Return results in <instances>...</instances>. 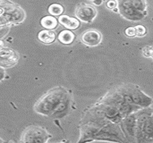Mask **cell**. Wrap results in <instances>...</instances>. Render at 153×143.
Returning a JSON list of instances; mask_svg holds the SVG:
<instances>
[{
  "label": "cell",
  "instance_id": "1",
  "mask_svg": "<svg viewBox=\"0 0 153 143\" xmlns=\"http://www.w3.org/2000/svg\"><path fill=\"white\" fill-rule=\"evenodd\" d=\"M70 105V95L65 89L56 87L48 92L34 106L37 114L55 118L63 117Z\"/></svg>",
  "mask_w": 153,
  "mask_h": 143
},
{
  "label": "cell",
  "instance_id": "2",
  "mask_svg": "<svg viewBox=\"0 0 153 143\" xmlns=\"http://www.w3.org/2000/svg\"><path fill=\"white\" fill-rule=\"evenodd\" d=\"M25 17L24 10L19 5L10 0H0V27L20 24Z\"/></svg>",
  "mask_w": 153,
  "mask_h": 143
},
{
  "label": "cell",
  "instance_id": "3",
  "mask_svg": "<svg viewBox=\"0 0 153 143\" xmlns=\"http://www.w3.org/2000/svg\"><path fill=\"white\" fill-rule=\"evenodd\" d=\"M118 10L124 18L140 20L145 17V0H118Z\"/></svg>",
  "mask_w": 153,
  "mask_h": 143
},
{
  "label": "cell",
  "instance_id": "4",
  "mask_svg": "<svg viewBox=\"0 0 153 143\" xmlns=\"http://www.w3.org/2000/svg\"><path fill=\"white\" fill-rule=\"evenodd\" d=\"M51 135L45 129L40 126H29L25 128L21 135V142L45 143L48 142Z\"/></svg>",
  "mask_w": 153,
  "mask_h": 143
},
{
  "label": "cell",
  "instance_id": "5",
  "mask_svg": "<svg viewBox=\"0 0 153 143\" xmlns=\"http://www.w3.org/2000/svg\"><path fill=\"white\" fill-rule=\"evenodd\" d=\"M75 15L78 19L85 23H90L96 18L97 10L93 5L81 3L76 9Z\"/></svg>",
  "mask_w": 153,
  "mask_h": 143
},
{
  "label": "cell",
  "instance_id": "6",
  "mask_svg": "<svg viewBox=\"0 0 153 143\" xmlns=\"http://www.w3.org/2000/svg\"><path fill=\"white\" fill-rule=\"evenodd\" d=\"M19 55L13 49L5 48H0V66L4 69L11 68L19 61Z\"/></svg>",
  "mask_w": 153,
  "mask_h": 143
},
{
  "label": "cell",
  "instance_id": "7",
  "mask_svg": "<svg viewBox=\"0 0 153 143\" xmlns=\"http://www.w3.org/2000/svg\"><path fill=\"white\" fill-rule=\"evenodd\" d=\"M81 42L89 47H96L101 43L102 35L96 30H88L83 33L81 37Z\"/></svg>",
  "mask_w": 153,
  "mask_h": 143
},
{
  "label": "cell",
  "instance_id": "8",
  "mask_svg": "<svg viewBox=\"0 0 153 143\" xmlns=\"http://www.w3.org/2000/svg\"><path fill=\"white\" fill-rule=\"evenodd\" d=\"M58 22L63 25L65 29L69 30H77L80 27V21L76 17H70V16L63 15L58 17Z\"/></svg>",
  "mask_w": 153,
  "mask_h": 143
},
{
  "label": "cell",
  "instance_id": "9",
  "mask_svg": "<svg viewBox=\"0 0 153 143\" xmlns=\"http://www.w3.org/2000/svg\"><path fill=\"white\" fill-rule=\"evenodd\" d=\"M37 39L42 43L48 45L55 42L56 35L52 30H42L37 34Z\"/></svg>",
  "mask_w": 153,
  "mask_h": 143
},
{
  "label": "cell",
  "instance_id": "10",
  "mask_svg": "<svg viewBox=\"0 0 153 143\" xmlns=\"http://www.w3.org/2000/svg\"><path fill=\"white\" fill-rule=\"evenodd\" d=\"M76 38V35L72 31L69 30H63L58 34V39L60 43L69 45L72 44Z\"/></svg>",
  "mask_w": 153,
  "mask_h": 143
},
{
  "label": "cell",
  "instance_id": "11",
  "mask_svg": "<svg viewBox=\"0 0 153 143\" xmlns=\"http://www.w3.org/2000/svg\"><path fill=\"white\" fill-rule=\"evenodd\" d=\"M40 25L45 30H55L58 25V21L54 16L48 15L40 19Z\"/></svg>",
  "mask_w": 153,
  "mask_h": 143
},
{
  "label": "cell",
  "instance_id": "12",
  "mask_svg": "<svg viewBox=\"0 0 153 143\" xmlns=\"http://www.w3.org/2000/svg\"><path fill=\"white\" fill-rule=\"evenodd\" d=\"M48 11L50 13V15L54 17H58V16H60L64 12V8L61 4H57V3H54V4H51L49 6Z\"/></svg>",
  "mask_w": 153,
  "mask_h": 143
},
{
  "label": "cell",
  "instance_id": "13",
  "mask_svg": "<svg viewBox=\"0 0 153 143\" xmlns=\"http://www.w3.org/2000/svg\"><path fill=\"white\" fill-rule=\"evenodd\" d=\"M134 29L135 32H136V36L142 37L147 33V29L143 25H137L136 27H134Z\"/></svg>",
  "mask_w": 153,
  "mask_h": 143
},
{
  "label": "cell",
  "instance_id": "14",
  "mask_svg": "<svg viewBox=\"0 0 153 143\" xmlns=\"http://www.w3.org/2000/svg\"><path fill=\"white\" fill-rule=\"evenodd\" d=\"M127 37H132L136 36V32H135L134 28L133 27H129V28H127V29L125 30V32H124Z\"/></svg>",
  "mask_w": 153,
  "mask_h": 143
},
{
  "label": "cell",
  "instance_id": "15",
  "mask_svg": "<svg viewBox=\"0 0 153 143\" xmlns=\"http://www.w3.org/2000/svg\"><path fill=\"white\" fill-rule=\"evenodd\" d=\"M106 7L110 9V10H114L117 7V1L115 0H109L106 2Z\"/></svg>",
  "mask_w": 153,
  "mask_h": 143
},
{
  "label": "cell",
  "instance_id": "16",
  "mask_svg": "<svg viewBox=\"0 0 153 143\" xmlns=\"http://www.w3.org/2000/svg\"><path fill=\"white\" fill-rule=\"evenodd\" d=\"M5 76H6V72H5L4 69L0 66V81H1L4 79Z\"/></svg>",
  "mask_w": 153,
  "mask_h": 143
},
{
  "label": "cell",
  "instance_id": "17",
  "mask_svg": "<svg viewBox=\"0 0 153 143\" xmlns=\"http://www.w3.org/2000/svg\"><path fill=\"white\" fill-rule=\"evenodd\" d=\"M102 2H103V0H93L94 4L97 5V6L101 5V4H102Z\"/></svg>",
  "mask_w": 153,
  "mask_h": 143
},
{
  "label": "cell",
  "instance_id": "18",
  "mask_svg": "<svg viewBox=\"0 0 153 143\" xmlns=\"http://www.w3.org/2000/svg\"><path fill=\"white\" fill-rule=\"evenodd\" d=\"M4 142V140H2V139L0 138V142Z\"/></svg>",
  "mask_w": 153,
  "mask_h": 143
}]
</instances>
